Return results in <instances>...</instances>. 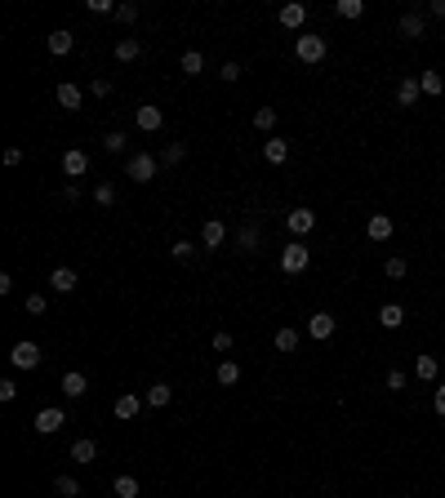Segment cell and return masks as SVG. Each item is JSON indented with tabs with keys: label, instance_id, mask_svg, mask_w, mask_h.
<instances>
[{
	"label": "cell",
	"instance_id": "1",
	"mask_svg": "<svg viewBox=\"0 0 445 498\" xmlns=\"http://www.w3.org/2000/svg\"><path fill=\"white\" fill-rule=\"evenodd\" d=\"M307 263H312V249L303 245V240H290V245L281 249V272L298 276V272H307Z\"/></svg>",
	"mask_w": 445,
	"mask_h": 498
},
{
	"label": "cell",
	"instance_id": "2",
	"mask_svg": "<svg viewBox=\"0 0 445 498\" xmlns=\"http://www.w3.org/2000/svg\"><path fill=\"white\" fill-rule=\"evenodd\" d=\"M294 54H298V63H312L316 67L321 58H326V36H312V31H303L294 41Z\"/></svg>",
	"mask_w": 445,
	"mask_h": 498
},
{
	"label": "cell",
	"instance_id": "3",
	"mask_svg": "<svg viewBox=\"0 0 445 498\" xmlns=\"http://www.w3.org/2000/svg\"><path fill=\"white\" fill-rule=\"evenodd\" d=\"M156 165H161L156 156H147V152H134V156L125 161V178H134V183H152V178H156Z\"/></svg>",
	"mask_w": 445,
	"mask_h": 498
},
{
	"label": "cell",
	"instance_id": "4",
	"mask_svg": "<svg viewBox=\"0 0 445 498\" xmlns=\"http://www.w3.org/2000/svg\"><path fill=\"white\" fill-rule=\"evenodd\" d=\"M9 365H14V369H36V365H41V347L22 338V343H14V351H9Z\"/></svg>",
	"mask_w": 445,
	"mask_h": 498
},
{
	"label": "cell",
	"instance_id": "5",
	"mask_svg": "<svg viewBox=\"0 0 445 498\" xmlns=\"http://www.w3.org/2000/svg\"><path fill=\"white\" fill-rule=\"evenodd\" d=\"M63 427H67V414L58 405H50V409L36 414V432H41V436H54V432H63Z\"/></svg>",
	"mask_w": 445,
	"mask_h": 498
},
{
	"label": "cell",
	"instance_id": "6",
	"mask_svg": "<svg viewBox=\"0 0 445 498\" xmlns=\"http://www.w3.org/2000/svg\"><path fill=\"white\" fill-rule=\"evenodd\" d=\"M285 227H290L294 236H307L312 227H316V214H312L307 205H298V210H290V214H285Z\"/></svg>",
	"mask_w": 445,
	"mask_h": 498
},
{
	"label": "cell",
	"instance_id": "7",
	"mask_svg": "<svg viewBox=\"0 0 445 498\" xmlns=\"http://www.w3.org/2000/svg\"><path fill=\"white\" fill-rule=\"evenodd\" d=\"M134 120H138L143 133H156V129L165 125V112H161V107H152V103H143V107H134Z\"/></svg>",
	"mask_w": 445,
	"mask_h": 498
},
{
	"label": "cell",
	"instance_id": "8",
	"mask_svg": "<svg viewBox=\"0 0 445 498\" xmlns=\"http://www.w3.org/2000/svg\"><path fill=\"white\" fill-rule=\"evenodd\" d=\"M392 232H396V223H392L388 214H370V223H365V236L370 240H379V245H383V240H392Z\"/></svg>",
	"mask_w": 445,
	"mask_h": 498
},
{
	"label": "cell",
	"instance_id": "9",
	"mask_svg": "<svg viewBox=\"0 0 445 498\" xmlns=\"http://www.w3.org/2000/svg\"><path fill=\"white\" fill-rule=\"evenodd\" d=\"M85 169H89V156L80 152V147H67L63 152V174L67 178H85Z\"/></svg>",
	"mask_w": 445,
	"mask_h": 498
},
{
	"label": "cell",
	"instance_id": "10",
	"mask_svg": "<svg viewBox=\"0 0 445 498\" xmlns=\"http://www.w3.org/2000/svg\"><path fill=\"white\" fill-rule=\"evenodd\" d=\"M76 285H80V276L71 272V267H54V272H50V289H54V294H71Z\"/></svg>",
	"mask_w": 445,
	"mask_h": 498
},
{
	"label": "cell",
	"instance_id": "11",
	"mask_svg": "<svg viewBox=\"0 0 445 498\" xmlns=\"http://www.w3.org/2000/svg\"><path fill=\"white\" fill-rule=\"evenodd\" d=\"M80 103H85L80 85H71V80H63V85H58V107H63V112H80Z\"/></svg>",
	"mask_w": 445,
	"mask_h": 498
},
{
	"label": "cell",
	"instance_id": "12",
	"mask_svg": "<svg viewBox=\"0 0 445 498\" xmlns=\"http://www.w3.org/2000/svg\"><path fill=\"white\" fill-rule=\"evenodd\" d=\"M263 161H268V165H285V161H290V142L272 133V138L263 142Z\"/></svg>",
	"mask_w": 445,
	"mask_h": 498
},
{
	"label": "cell",
	"instance_id": "13",
	"mask_svg": "<svg viewBox=\"0 0 445 498\" xmlns=\"http://www.w3.org/2000/svg\"><path fill=\"white\" fill-rule=\"evenodd\" d=\"M143 405H147L143 396L125 392V396H116V405H112V409H116V418H125V423H129V418H138V409H143Z\"/></svg>",
	"mask_w": 445,
	"mask_h": 498
},
{
	"label": "cell",
	"instance_id": "14",
	"mask_svg": "<svg viewBox=\"0 0 445 498\" xmlns=\"http://www.w3.org/2000/svg\"><path fill=\"white\" fill-rule=\"evenodd\" d=\"M276 22H281V27H290V31H298V27L307 22V5H281Z\"/></svg>",
	"mask_w": 445,
	"mask_h": 498
},
{
	"label": "cell",
	"instance_id": "15",
	"mask_svg": "<svg viewBox=\"0 0 445 498\" xmlns=\"http://www.w3.org/2000/svg\"><path fill=\"white\" fill-rule=\"evenodd\" d=\"M396 27H401V36H405V41H418V36L428 31V27H423V14H414V9H405Z\"/></svg>",
	"mask_w": 445,
	"mask_h": 498
},
{
	"label": "cell",
	"instance_id": "16",
	"mask_svg": "<svg viewBox=\"0 0 445 498\" xmlns=\"http://www.w3.org/2000/svg\"><path fill=\"white\" fill-rule=\"evenodd\" d=\"M223 240H227V227L219 223V218H210V223L200 227V245H205V249H219Z\"/></svg>",
	"mask_w": 445,
	"mask_h": 498
},
{
	"label": "cell",
	"instance_id": "17",
	"mask_svg": "<svg viewBox=\"0 0 445 498\" xmlns=\"http://www.w3.org/2000/svg\"><path fill=\"white\" fill-rule=\"evenodd\" d=\"M307 334L316 338V343H321V338H330V334H334V316H330V312H312V321H307Z\"/></svg>",
	"mask_w": 445,
	"mask_h": 498
},
{
	"label": "cell",
	"instance_id": "18",
	"mask_svg": "<svg viewBox=\"0 0 445 498\" xmlns=\"http://www.w3.org/2000/svg\"><path fill=\"white\" fill-rule=\"evenodd\" d=\"M45 45H50V54H54V58H63V54H71L76 36H71V31L63 27V31H50V41H45Z\"/></svg>",
	"mask_w": 445,
	"mask_h": 498
},
{
	"label": "cell",
	"instance_id": "19",
	"mask_svg": "<svg viewBox=\"0 0 445 498\" xmlns=\"http://www.w3.org/2000/svg\"><path fill=\"white\" fill-rule=\"evenodd\" d=\"M379 321H383V330H401V325H405V307L383 302V307H379Z\"/></svg>",
	"mask_w": 445,
	"mask_h": 498
},
{
	"label": "cell",
	"instance_id": "20",
	"mask_svg": "<svg viewBox=\"0 0 445 498\" xmlns=\"http://www.w3.org/2000/svg\"><path fill=\"white\" fill-rule=\"evenodd\" d=\"M418 94H423V85H418L414 76L396 85V103H401V107H414V103H418Z\"/></svg>",
	"mask_w": 445,
	"mask_h": 498
},
{
	"label": "cell",
	"instance_id": "21",
	"mask_svg": "<svg viewBox=\"0 0 445 498\" xmlns=\"http://www.w3.org/2000/svg\"><path fill=\"white\" fill-rule=\"evenodd\" d=\"M85 392H89V379H85V374H76V369L63 374V396L76 400V396H85Z\"/></svg>",
	"mask_w": 445,
	"mask_h": 498
},
{
	"label": "cell",
	"instance_id": "22",
	"mask_svg": "<svg viewBox=\"0 0 445 498\" xmlns=\"http://www.w3.org/2000/svg\"><path fill=\"white\" fill-rule=\"evenodd\" d=\"M170 396H174V392H170V383H152V387H147V396H143V400H147L152 409H165V405H170Z\"/></svg>",
	"mask_w": 445,
	"mask_h": 498
},
{
	"label": "cell",
	"instance_id": "23",
	"mask_svg": "<svg viewBox=\"0 0 445 498\" xmlns=\"http://www.w3.org/2000/svg\"><path fill=\"white\" fill-rule=\"evenodd\" d=\"M414 374H418V383H437V374H441L437 356H418L414 360Z\"/></svg>",
	"mask_w": 445,
	"mask_h": 498
},
{
	"label": "cell",
	"instance_id": "24",
	"mask_svg": "<svg viewBox=\"0 0 445 498\" xmlns=\"http://www.w3.org/2000/svg\"><path fill=\"white\" fill-rule=\"evenodd\" d=\"M94 458H99V445H94V441H76V445H71V463H94Z\"/></svg>",
	"mask_w": 445,
	"mask_h": 498
},
{
	"label": "cell",
	"instance_id": "25",
	"mask_svg": "<svg viewBox=\"0 0 445 498\" xmlns=\"http://www.w3.org/2000/svg\"><path fill=\"white\" fill-rule=\"evenodd\" d=\"M138 54H143V45L134 41V36H125V41H116V58H120V63H134Z\"/></svg>",
	"mask_w": 445,
	"mask_h": 498
},
{
	"label": "cell",
	"instance_id": "26",
	"mask_svg": "<svg viewBox=\"0 0 445 498\" xmlns=\"http://www.w3.org/2000/svg\"><path fill=\"white\" fill-rule=\"evenodd\" d=\"M236 245L245 249V254H254V249H258V227H254V223H245V227L236 232Z\"/></svg>",
	"mask_w": 445,
	"mask_h": 498
},
{
	"label": "cell",
	"instance_id": "27",
	"mask_svg": "<svg viewBox=\"0 0 445 498\" xmlns=\"http://www.w3.org/2000/svg\"><path fill=\"white\" fill-rule=\"evenodd\" d=\"M178 67H183V76H200V71H205V54L187 50V54H183V63H178Z\"/></svg>",
	"mask_w": 445,
	"mask_h": 498
},
{
	"label": "cell",
	"instance_id": "28",
	"mask_svg": "<svg viewBox=\"0 0 445 498\" xmlns=\"http://www.w3.org/2000/svg\"><path fill=\"white\" fill-rule=\"evenodd\" d=\"M334 14L352 22V18H360V14H365V0H339V5H334Z\"/></svg>",
	"mask_w": 445,
	"mask_h": 498
},
{
	"label": "cell",
	"instance_id": "29",
	"mask_svg": "<svg viewBox=\"0 0 445 498\" xmlns=\"http://www.w3.org/2000/svg\"><path fill=\"white\" fill-rule=\"evenodd\" d=\"M214 379H219L223 387H236V383H240V365H236V360H223V365H219V374H214Z\"/></svg>",
	"mask_w": 445,
	"mask_h": 498
},
{
	"label": "cell",
	"instance_id": "30",
	"mask_svg": "<svg viewBox=\"0 0 445 498\" xmlns=\"http://www.w3.org/2000/svg\"><path fill=\"white\" fill-rule=\"evenodd\" d=\"M418 85H423V94H432V98H437V94H445L441 71H423V76H418Z\"/></svg>",
	"mask_w": 445,
	"mask_h": 498
},
{
	"label": "cell",
	"instance_id": "31",
	"mask_svg": "<svg viewBox=\"0 0 445 498\" xmlns=\"http://www.w3.org/2000/svg\"><path fill=\"white\" fill-rule=\"evenodd\" d=\"M112 490H116V498H138V481L134 476H116Z\"/></svg>",
	"mask_w": 445,
	"mask_h": 498
},
{
	"label": "cell",
	"instance_id": "32",
	"mask_svg": "<svg viewBox=\"0 0 445 498\" xmlns=\"http://www.w3.org/2000/svg\"><path fill=\"white\" fill-rule=\"evenodd\" d=\"M54 494L76 498V494H80V481H76V476H54Z\"/></svg>",
	"mask_w": 445,
	"mask_h": 498
},
{
	"label": "cell",
	"instance_id": "33",
	"mask_svg": "<svg viewBox=\"0 0 445 498\" xmlns=\"http://www.w3.org/2000/svg\"><path fill=\"white\" fill-rule=\"evenodd\" d=\"M294 347H298V330H290V325L276 330V351H294Z\"/></svg>",
	"mask_w": 445,
	"mask_h": 498
},
{
	"label": "cell",
	"instance_id": "34",
	"mask_svg": "<svg viewBox=\"0 0 445 498\" xmlns=\"http://www.w3.org/2000/svg\"><path fill=\"white\" fill-rule=\"evenodd\" d=\"M103 147H107V152H112V156H120V152H125V147H129V138H125V133H120V129H116V133H107V138H103Z\"/></svg>",
	"mask_w": 445,
	"mask_h": 498
},
{
	"label": "cell",
	"instance_id": "35",
	"mask_svg": "<svg viewBox=\"0 0 445 498\" xmlns=\"http://www.w3.org/2000/svg\"><path fill=\"white\" fill-rule=\"evenodd\" d=\"M254 125H258V129H276V107H258V112H254Z\"/></svg>",
	"mask_w": 445,
	"mask_h": 498
},
{
	"label": "cell",
	"instance_id": "36",
	"mask_svg": "<svg viewBox=\"0 0 445 498\" xmlns=\"http://www.w3.org/2000/svg\"><path fill=\"white\" fill-rule=\"evenodd\" d=\"M116 22H138V5H134V0L116 5Z\"/></svg>",
	"mask_w": 445,
	"mask_h": 498
},
{
	"label": "cell",
	"instance_id": "37",
	"mask_svg": "<svg viewBox=\"0 0 445 498\" xmlns=\"http://www.w3.org/2000/svg\"><path fill=\"white\" fill-rule=\"evenodd\" d=\"M183 156H187V147H183V142H170V147L161 152V161H165V165H178Z\"/></svg>",
	"mask_w": 445,
	"mask_h": 498
},
{
	"label": "cell",
	"instance_id": "38",
	"mask_svg": "<svg viewBox=\"0 0 445 498\" xmlns=\"http://www.w3.org/2000/svg\"><path fill=\"white\" fill-rule=\"evenodd\" d=\"M94 200H99V205H116V187L112 183H99V187H94Z\"/></svg>",
	"mask_w": 445,
	"mask_h": 498
},
{
	"label": "cell",
	"instance_id": "39",
	"mask_svg": "<svg viewBox=\"0 0 445 498\" xmlns=\"http://www.w3.org/2000/svg\"><path fill=\"white\" fill-rule=\"evenodd\" d=\"M170 254H174V258H191V254H196V245H191V240H174V245H170Z\"/></svg>",
	"mask_w": 445,
	"mask_h": 498
},
{
	"label": "cell",
	"instance_id": "40",
	"mask_svg": "<svg viewBox=\"0 0 445 498\" xmlns=\"http://www.w3.org/2000/svg\"><path fill=\"white\" fill-rule=\"evenodd\" d=\"M383 272H388L392 281H401V276H405V258H388V263H383Z\"/></svg>",
	"mask_w": 445,
	"mask_h": 498
},
{
	"label": "cell",
	"instance_id": "41",
	"mask_svg": "<svg viewBox=\"0 0 445 498\" xmlns=\"http://www.w3.org/2000/svg\"><path fill=\"white\" fill-rule=\"evenodd\" d=\"M85 9H89V14H116L112 0H85Z\"/></svg>",
	"mask_w": 445,
	"mask_h": 498
},
{
	"label": "cell",
	"instance_id": "42",
	"mask_svg": "<svg viewBox=\"0 0 445 498\" xmlns=\"http://www.w3.org/2000/svg\"><path fill=\"white\" fill-rule=\"evenodd\" d=\"M219 76H223L227 85H236V80H240V63H223V67H219Z\"/></svg>",
	"mask_w": 445,
	"mask_h": 498
},
{
	"label": "cell",
	"instance_id": "43",
	"mask_svg": "<svg viewBox=\"0 0 445 498\" xmlns=\"http://www.w3.org/2000/svg\"><path fill=\"white\" fill-rule=\"evenodd\" d=\"M0 400H5V405H9V400H18V383H14V379L0 383Z\"/></svg>",
	"mask_w": 445,
	"mask_h": 498
},
{
	"label": "cell",
	"instance_id": "44",
	"mask_svg": "<svg viewBox=\"0 0 445 498\" xmlns=\"http://www.w3.org/2000/svg\"><path fill=\"white\" fill-rule=\"evenodd\" d=\"M89 94H94V98H107V94H112V80H103V76H99V80L89 85Z\"/></svg>",
	"mask_w": 445,
	"mask_h": 498
},
{
	"label": "cell",
	"instance_id": "45",
	"mask_svg": "<svg viewBox=\"0 0 445 498\" xmlns=\"http://www.w3.org/2000/svg\"><path fill=\"white\" fill-rule=\"evenodd\" d=\"M214 351H232V334H227V330L214 334Z\"/></svg>",
	"mask_w": 445,
	"mask_h": 498
},
{
	"label": "cell",
	"instance_id": "46",
	"mask_svg": "<svg viewBox=\"0 0 445 498\" xmlns=\"http://www.w3.org/2000/svg\"><path fill=\"white\" fill-rule=\"evenodd\" d=\"M27 312L41 316V312H45V294H27Z\"/></svg>",
	"mask_w": 445,
	"mask_h": 498
},
{
	"label": "cell",
	"instance_id": "47",
	"mask_svg": "<svg viewBox=\"0 0 445 498\" xmlns=\"http://www.w3.org/2000/svg\"><path fill=\"white\" fill-rule=\"evenodd\" d=\"M401 387H405V374L392 369V374H388V392H401Z\"/></svg>",
	"mask_w": 445,
	"mask_h": 498
},
{
	"label": "cell",
	"instance_id": "48",
	"mask_svg": "<svg viewBox=\"0 0 445 498\" xmlns=\"http://www.w3.org/2000/svg\"><path fill=\"white\" fill-rule=\"evenodd\" d=\"M432 409H437V414H441V418H445V383H441V387H437V396H432Z\"/></svg>",
	"mask_w": 445,
	"mask_h": 498
},
{
	"label": "cell",
	"instance_id": "49",
	"mask_svg": "<svg viewBox=\"0 0 445 498\" xmlns=\"http://www.w3.org/2000/svg\"><path fill=\"white\" fill-rule=\"evenodd\" d=\"M63 200H67V205H71V200H80V187H76V183H67V187H63Z\"/></svg>",
	"mask_w": 445,
	"mask_h": 498
},
{
	"label": "cell",
	"instance_id": "50",
	"mask_svg": "<svg viewBox=\"0 0 445 498\" xmlns=\"http://www.w3.org/2000/svg\"><path fill=\"white\" fill-rule=\"evenodd\" d=\"M428 9H432V18H445V0H432Z\"/></svg>",
	"mask_w": 445,
	"mask_h": 498
}]
</instances>
